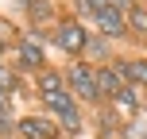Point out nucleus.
Masks as SVG:
<instances>
[{
  "label": "nucleus",
  "mask_w": 147,
  "mask_h": 139,
  "mask_svg": "<svg viewBox=\"0 0 147 139\" xmlns=\"http://www.w3.org/2000/svg\"><path fill=\"white\" fill-rule=\"evenodd\" d=\"M51 39L62 46L66 54H81L85 50V23H78V19H66V23H58V31H51Z\"/></svg>",
  "instance_id": "f257e3e1"
},
{
  "label": "nucleus",
  "mask_w": 147,
  "mask_h": 139,
  "mask_svg": "<svg viewBox=\"0 0 147 139\" xmlns=\"http://www.w3.org/2000/svg\"><path fill=\"white\" fill-rule=\"evenodd\" d=\"M70 81H74V93L85 97V101H97V97H101V89H97V73L85 70L81 62H74V66H70Z\"/></svg>",
  "instance_id": "f03ea898"
},
{
  "label": "nucleus",
  "mask_w": 147,
  "mask_h": 139,
  "mask_svg": "<svg viewBox=\"0 0 147 139\" xmlns=\"http://www.w3.org/2000/svg\"><path fill=\"white\" fill-rule=\"evenodd\" d=\"M97 89H101V93H112V97H116L120 89H128V77H124V70H120V62L97 70Z\"/></svg>",
  "instance_id": "7ed1b4c3"
},
{
  "label": "nucleus",
  "mask_w": 147,
  "mask_h": 139,
  "mask_svg": "<svg viewBox=\"0 0 147 139\" xmlns=\"http://www.w3.org/2000/svg\"><path fill=\"white\" fill-rule=\"evenodd\" d=\"M93 23L101 27V35H124L128 23H124V12H112V8H105V12H93Z\"/></svg>",
  "instance_id": "20e7f679"
},
{
  "label": "nucleus",
  "mask_w": 147,
  "mask_h": 139,
  "mask_svg": "<svg viewBox=\"0 0 147 139\" xmlns=\"http://www.w3.org/2000/svg\"><path fill=\"white\" fill-rule=\"evenodd\" d=\"M20 135H27V139H54V132L43 124V120H20Z\"/></svg>",
  "instance_id": "39448f33"
},
{
  "label": "nucleus",
  "mask_w": 147,
  "mask_h": 139,
  "mask_svg": "<svg viewBox=\"0 0 147 139\" xmlns=\"http://www.w3.org/2000/svg\"><path fill=\"white\" fill-rule=\"evenodd\" d=\"M20 66L23 70H43V50L35 43H23L20 46Z\"/></svg>",
  "instance_id": "423d86ee"
},
{
  "label": "nucleus",
  "mask_w": 147,
  "mask_h": 139,
  "mask_svg": "<svg viewBox=\"0 0 147 139\" xmlns=\"http://www.w3.org/2000/svg\"><path fill=\"white\" fill-rule=\"evenodd\" d=\"M43 101H47V108H51V112H58V116L74 108V97L66 93V89H58V93H43Z\"/></svg>",
  "instance_id": "0eeeda50"
},
{
  "label": "nucleus",
  "mask_w": 147,
  "mask_h": 139,
  "mask_svg": "<svg viewBox=\"0 0 147 139\" xmlns=\"http://www.w3.org/2000/svg\"><path fill=\"white\" fill-rule=\"evenodd\" d=\"M128 85H147V62H120Z\"/></svg>",
  "instance_id": "6e6552de"
},
{
  "label": "nucleus",
  "mask_w": 147,
  "mask_h": 139,
  "mask_svg": "<svg viewBox=\"0 0 147 139\" xmlns=\"http://www.w3.org/2000/svg\"><path fill=\"white\" fill-rule=\"evenodd\" d=\"M112 104L124 112V120H132V116H136V93H132V89H120V93L112 97Z\"/></svg>",
  "instance_id": "1a4fd4ad"
},
{
  "label": "nucleus",
  "mask_w": 147,
  "mask_h": 139,
  "mask_svg": "<svg viewBox=\"0 0 147 139\" xmlns=\"http://www.w3.org/2000/svg\"><path fill=\"white\" fill-rule=\"evenodd\" d=\"M128 27L140 31V35H147V8H140V4L128 8Z\"/></svg>",
  "instance_id": "9d476101"
},
{
  "label": "nucleus",
  "mask_w": 147,
  "mask_h": 139,
  "mask_svg": "<svg viewBox=\"0 0 147 139\" xmlns=\"http://www.w3.org/2000/svg\"><path fill=\"white\" fill-rule=\"evenodd\" d=\"M85 54H89V58H109L105 39H85Z\"/></svg>",
  "instance_id": "9b49d317"
},
{
  "label": "nucleus",
  "mask_w": 147,
  "mask_h": 139,
  "mask_svg": "<svg viewBox=\"0 0 147 139\" xmlns=\"http://www.w3.org/2000/svg\"><path fill=\"white\" fill-rule=\"evenodd\" d=\"M39 85H43V93H58V89H66L58 73H43V77H39Z\"/></svg>",
  "instance_id": "f8f14e48"
},
{
  "label": "nucleus",
  "mask_w": 147,
  "mask_h": 139,
  "mask_svg": "<svg viewBox=\"0 0 147 139\" xmlns=\"http://www.w3.org/2000/svg\"><path fill=\"white\" fill-rule=\"evenodd\" d=\"M62 128H66V132H81V116H78V108H70V112H62Z\"/></svg>",
  "instance_id": "ddd939ff"
},
{
  "label": "nucleus",
  "mask_w": 147,
  "mask_h": 139,
  "mask_svg": "<svg viewBox=\"0 0 147 139\" xmlns=\"http://www.w3.org/2000/svg\"><path fill=\"white\" fill-rule=\"evenodd\" d=\"M12 89H16V73L0 66V93H12Z\"/></svg>",
  "instance_id": "4468645a"
},
{
  "label": "nucleus",
  "mask_w": 147,
  "mask_h": 139,
  "mask_svg": "<svg viewBox=\"0 0 147 139\" xmlns=\"http://www.w3.org/2000/svg\"><path fill=\"white\" fill-rule=\"evenodd\" d=\"M132 139H147V128L140 124V120H132Z\"/></svg>",
  "instance_id": "2eb2a0df"
},
{
  "label": "nucleus",
  "mask_w": 147,
  "mask_h": 139,
  "mask_svg": "<svg viewBox=\"0 0 147 139\" xmlns=\"http://www.w3.org/2000/svg\"><path fill=\"white\" fill-rule=\"evenodd\" d=\"M0 58H4V35H0Z\"/></svg>",
  "instance_id": "dca6fc26"
}]
</instances>
